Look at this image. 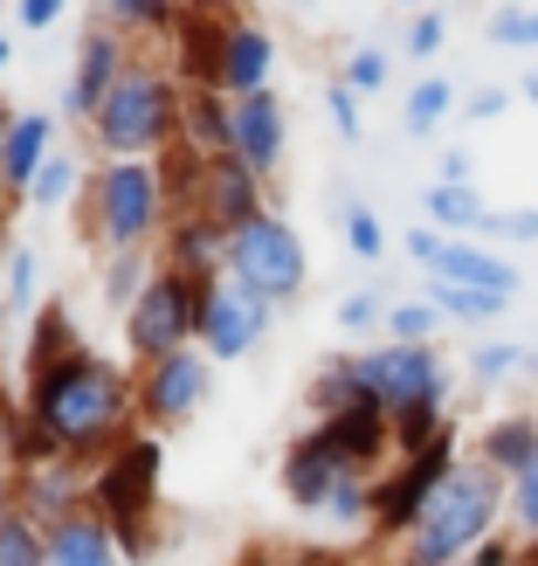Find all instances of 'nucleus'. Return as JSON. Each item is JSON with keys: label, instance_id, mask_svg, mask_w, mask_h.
<instances>
[{"label": "nucleus", "instance_id": "1a4fd4ad", "mask_svg": "<svg viewBox=\"0 0 538 566\" xmlns=\"http://www.w3.org/2000/svg\"><path fill=\"white\" fill-rule=\"evenodd\" d=\"M91 208H97V242L104 249H138L152 235L159 208H166V174L152 159H110L91 187Z\"/></svg>", "mask_w": 538, "mask_h": 566}, {"label": "nucleus", "instance_id": "dca6fc26", "mask_svg": "<svg viewBox=\"0 0 538 566\" xmlns=\"http://www.w3.org/2000/svg\"><path fill=\"white\" fill-rule=\"evenodd\" d=\"M270 70H276L270 28H263V21H229V42H221V63H214V91H221V97L270 91Z\"/></svg>", "mask_w": 538, "mask_h": 566}, {"label": "nucleus", "instance_id": "58836bf2", "mask_svg": "<svg viewBox=\"0 0 538 566\" xmlns=\"http://www.w3.org/2000/svg\"><path fill=\"white\" fill-rule=\"evenodd\" d=\"M8 304L14 311L35 304V249H21V242H14V256H8Z\"/></svg>", "mask_w": 538, "mask_h": 566}, {"label": "nucleus", "instance_id": "a18cd8bd", "mask_svg": "<svg viewBox=\"0 0 538 566\" xmlns=\"http://www.w3.org/2000/svg\"><path fill=\"white\" fill-rule=\"evenodd\" d=\"M283 566H346V553H291Z\"/></svg>", "mask_w": 538, "mask_h": 566}, {"label": "nucleus", "instance_id": "4be33fe9", "mask_svg": "<svg viewBox=\"0 0 538 566\" xmlns=\"http://www.w3.org/2000/svg\"><path fill=\"white\" fill-rule=\"evenodd\" d=\"M49 118H42V111H21V118H14V132H8V146H0V187H8V193H28V187H35V174H42V166H49Z\"/></svg>", "mask_w": 538, "mask_h": 566}, {"label": "nucleus", "instance_id": "7ed1b4c3", "mask_svg": "<svg viewBox=\"0 0 538 566\" xmlns=\"http://www.w3.org/2000/svg\"><path fill=\"white\" fill-rule=\"evenodd\" d=\"M97 146L110 159H152L159 146H173V132L187 125V104L173 91V76L152 63H125V76L110 83V97L97 111Z\"/></svg>", "mask_w": 538, "mask_h": 566}, {"label": "nucleus", "instance_id": "4468645a", "mask_svg": "<svg viewBox=\"0 0 538 566\" xmlns=\"http://www.w3.org/2000/svg\"><path fill=\"white\" fill-rule=\"evenodd\" d=\"M346 470H352V463L338 457V449H331L318 429H310V436H297L291 449H283V497H291L297 512H325Z\"/></svg>", "mask_w": 538, "mask_h": 566}, {"label": "nucleus", "instance_id": "20e7f679", "mask_svg": "<svg viewBox=\"0 0 538 566\" xmlns=\"http://www.w3.org/2000/svg\"><path fill=\"white\" fill-rule=\"evenodd\" d=\"M91 512L125 539L131 559L152 553V518H159V442L152 436H125L91 476Z\"/></svg>", "mask_w": 538, "mask_h": 566}, {"label": "nucleus", "instance_id": "49530a36", "mask_svg": "<svg viewBox=\"0 0 538 566\" xmlns=\"http://www.w3.org/2000/svg\"><path fill=\"white\" fill-rule=\"evenodd\" d=\"M518 97H525V104H531V111H538V70H531V76H525V83H518Z\"/></svg>", "mask_w": 538, "mask_h": 566}, {"label": "nucleus", "instance_id": "f704fd0d", "mask_svg": "<svg viewBox=\"0 0 538 566\" xmlns=\"http://www.w3.org/2000/svg\"><path fill=\"white\" fill-rule=\"evenodd\" d=\"M70 193H76V159H49L35 174V187H28V201H35V208H63Z\"/></svg>", "mask_w": 538, "mask_h": 566}, {"label": "nucleus", "instance_id": "ddd939ff", "mask_svg": "<svg viewBox=\"0 0 538 566\" xmlns=\"http://www.w3.org/2000/svg\"><path fill=\"white\" fill-rule=\"evenodd\" d=\"M318 436H325L352 470H366V476H380V463L393 457V415H387L380 401H352V408L325 415Z\"/></svg>", "mask_w": 538, "mask_h": 566}, {"label": "nucleus", "instance_id": "72a5a7b5", "mask_svg": "<svg viewBox=\"0 0 538 566\" xmlns=\"http://www.w3.org/2000/svg\"><path fill=\"white\" fill-rule=\"evenodd\" d=\"M484 35L497 49H538V8H497Z\"/></svg>", "mask_w": 538, "mask_h": 566}, {"label": "nucleus", "instance_id": "6ab92c4d", "mask_svg": "<svg viewBox=\"0 0 538 566\" xmlns=\"http://www.w3.org/2000/svg\"><path fill=\"white\" fill-rule=\"evenodd\" d=\"M118 76H125V49H118V35H83L76 76H70V97H63V104H70V118H97Z\"/></svg>", "mask_w": 538, "mask_h": 566}, {"label": "nucleus", "instance_id": "423d86ee", "mask_svg": "<svg viewBox=\"0 0 538 566\" xmlns=\"http://www.w3.org/2000/svg\"><path fill=\"white\" fill-rule=\"evenodd\" d=\"M456 463L463 457H456V421H449L429 449H414V457H401L393 470H380L373 476V539L380 546H401L408 532H414V518H421V504L442 491V476L456 470Z\"/></svg>", "mask_w": 538, "mask_h": 566}, {"label": "nucleus", "instance_id": "8fccbe9b", "mask_svg": "<svg viewBox=\"0 0 538 566\" xmlns=\"http://www.w3.org/2000/svg\"><path fill=\"white\" fill-rule=\"evenodd\" d=\"M0 229H8V187H0Z\"/></svg>", "mask_w": 538, "mask_h": 566}, {"label": "nucleus", "instance_id": "b1692460", "mask_svg": "<svg viewBox=\"0 0 538 566\" xmlns=\"http://www.w3.org/2000/svg\"><path fill=\"white\" fill-rule=\"evenodd\" d=\"M429 304L442 311L449 325H490L511 311V297L504 291H470V283H429Z\"/></svg>", "mask_w": 538, "mask_h": 566}, {"label": "nucleus", "instance_id": "412c9836", "mask_svg": "<svg viewBox=\"0 0 538 566\" xmlns=\"http://www.w3.org/2000/svg\"><path fill=\"white\" fill-rule=\"evenodd\" d=\"M49 566H118V532L97 512H70L49 525Z\"/></svg>", "mask_w": 538, "mask_h": 566}, {"label": "nucleus", "instance_id": "f257e3e1", "mask_svg": "<svg viewBox=\"0 0 538 566\" xmlns=\"http://www.w3.org/2000/svg\"><path fill=\"white\" fill-rule=\"evenodd\" d=\"M131 408H138V387L125 380V366H110L83 346L35 366V387H28V415L49 429V442L63 457H110L125 442Z\"/></svg>", "mask_w": 538, "mask_h": 566}, {"label": "nucleus", "instance_id": "a878e982", "mask_svg": "<svg viewBox=\"0 0 538 566\" xmlns=\"http://www.w3.org/2000/svg\"><path fill=\"white\" fill-rule=\"evenodd\" d=\"M0 566H49V532L28 518L21 504L0 512Z\"/></svg>", "mask_w": 538, "mask_h": 566}, {"label": "nucleus", "instance_id": "ea45409f", "mask_svg": "<svg viewBox=\"0 0 538 566\" xmlns=\"http://www.w3.org/2000/svg\"><path fill=\"white\" fill-rule=\"evenodd\" d=\"M338 325H346V332H373V325H387V304L373 291H352L346 304H338Z\"/></svg>", "mask_w": 538, "mask_h": 566}, {"label": "nucleus", "instance_id": "6e6552de", "mask_svg": "<svg viewBox=\"0 0 538 566\" xmlns=\"http://www.w3.org/2000/svg\"><path fill=\"white\" fill-rule=\"evenodd\" d=\"M229 276L249 283L256 297L283 304V297H297L304 291V276H310V256H304V242L297 229L283 214H256V221H242V229L229 235Z\"/></svg>", "mask_w": 538, "mask_h": 566}, {"label": "nucleus", "instance_id": "c85d7f7f", "mask_svg": "<svg viewBox=\"0 0 538 566\" xmlns=\"http://www.w3.org/2000/svg\"><path fill=\"white\" fill-rule=\"evenodd\" d=\"M352 401H366V394H359V374H352V353H346V359H325L318 380H310V408H318V421L338 415V408H352Z\"/></svg>", "mask_w": 538, "mask_h": 566}, {"label": "nucleus", "instance_id": "bb28decb", "mask_svg": "<svg viewBox=\"0 0 538 566\" xmlns=\"http://www.w3.org/2000/svg\"><path fill=\"white\" fill-rule=\"evenodd\" d=\"M531 366V353L518 346V338H484V346L470 353V380L476 387H504V380H518Z\"/></svg>", "mask_w": 538, "mask_h": 566}, {"label": "nucleus", "instance_id": "0eeeda50", "mask_svg": "<svg viewBox=\"0 0 538 566\" xmlns=\"http://www.w3.org/2000/svg\"><path fill=\"white\" fill-rule=\"evenodd\" d=\"M201 297H208V283H193V276H180V270L152 276L146 297L125 311V346L146 359V366L187 353L193 338H201Z\"/></svg>", "mask_w": 538, "mask_h": 566}, {"label": "nucleus", "instance_id": "cd10ccee", "mask_svg": "<svg viewBox=\"0 0 538 566\" xmlns=\"http://www.w3.org/2000/svg\"><path fill=\"white\" fill-rule=\"evenodd\" d=\"M146 249H110V263H104V304H118L131 311L138 297H146Z\"/></svg>", "mask_w": 538, "mask_h": 566}, {"label": "nucleus", "instance_id": "79ce46f5", "mask_svg": "<svg viewBox=\"0 0 538 566\" xmlns=\"http://www.w3.org/2000/svg\"><path fill=\"white\" fill-rule=\"evenodd\" d=\"M504 111H511V91H476V97L463 104V118H470V125H490V118H504Z\"/></svg>", "mask_w": 538, "mask_h": 566}, {"label": "nucleus", "instance_id": "864d4df0", "mask_svg": "<svg viewBox=\"0 0 538 566\" xmlns=\"http://www.w3.org/2000/svg\"><path fill=\"white\" fill-rule=\"evenodd\" d=\"M408 8H429V0H408Z\"/></svg>", "mask_w": 538, "mask_h": 566}, {"label": "nucleus", "instance_id": "603ef678", "mask_svg": "<svg viewBox=\"0 0 538 566\" xmlns=\"http://www.w3.org/2000/svg\"><path fill=\"white\" fill-rule=\"evenodd\" d=\"M511 566H531V559H525V553H518V559H511Z\"/></svg>", "mask_w": 538, "mask_h": 566}, {"label": "nucleus", "instance_id": "393cba45", "mask_svg": "<svg viewBox=\"0 0 538 566\" xmlns=\"http://www.w3.org/2000/svg\"><path fill=\"white\" fill-rule=\"evenodd\" d=\"M456 111V83L449 76H421L414 91H408V104H401V125H408V138H435V125Z\"/></svg>", "mask_w": 538, "mask_h": 566}, {"label": "nucleus", "instance_id": "c756f323", "mask_svg": "<svg viewBox=\"0 0 538 566\" xmlns=\"http://www.w3.org/2000/svg\"><path fill=\"white\" fill-rule=\"evenodd\" d=\"M449 318L429 304V297H408V304H387V338H401V346H435V332Z\"/></svg>", "mask_w": 538, "mask_h": 566}, {"label": "nucleus", "instance_id": "9d476101", "mask_svg": "<svg viewBox=\"0 0 538 566\" xmlns=\"http://www.w3.org/2000/svg\"><path fill=\"white\" fill-rule=\"evenodd\" d=\"M401 249L429 270V283H470V291H504V297H518L525 291V270L504 256V249H484V242H470V235H442V229H408Z\"/></svg>", "mask_w": 538, "mask_h": 566}, {"label": "nucleus", "instance_id": "f03ea898", "mask_svg": "<svg viewBox=\"0 0 538 566\" xmlns=\"http://www.w3.org/2000/svg\"><path fill=\"white\" fill-rule=\"evenodd\" d=\"M504 497L511 476H497L490 463H456L401 539V566H463L490 532H504Z\"/></svg>", "mask_w": 538, "mask_h": 566}, {"label": "nucleus", "instance_id": "09e8293b", "mask_svg": "<svg viewBox=\"0 0 538 566\" xmlns=\"http://www.w3.org/2000/svg\"><path fill=\"white\" fill-rule=\"evenodd\" d=\"M235 566H283V559H270V553H249V559H235Z\"/></svg>", "mask_w": 538, "mask_h": 566}, {"label": "nucleus", "instance_id": "37998d69", "mask_svg": "<svg viewBox=\"0 0 538 566\" xmlns=\"http://www.w3.org/2000/svg\"><path fill=\"white\" fill-rule=\"evenodd\" d=\"M63 8H70V0H14L21 28H55V21H63Z\"/></svg>", "mask_w": 538, "mask_h": 566}, {"label": "nucleus", "instance_id": "de8ad7c7", "mask_svg": "<svg viewBox=\"0 0 538 566\" xmlns=\"http://www.w3.org/2000/svg\"><path fill=\"white\" fill-rule=\"evenodd\" d=\"M8 132H14V118H8V97H0V146H8Z\"/></svg>", "mask_w": 538, "mask_h": 566}, {"label": "nucleus", "instance_id": "c9c22d12", "mask_svg": "<svg viewBox=\"0 0 538 566\" xmlns=\"http://www.w3.org/2000/svg\"><path fill=\"white\" fill-rule=\"evenodd\" d=\"M484 235L490 242H538V208H490Z\"/></svg>", "mask_w": 538, "mask_h": 566}, {"label": "nucleus", "instance_id": "e433bc0d", "mask_svg": "<svg viewBox=\"0 0 538 566\" xmlns=\"http://www.w3.org/2000/svg\"><path fill=\"white\" fill-rule=\"evenodd\" d=\"M325 111H331V125H338V138H366V118H359V91H346V83H325Z\"/></svg>", "mask_w": 538, "mask_h": 566}, {"label": "nucleus", "instance_id": "5701e85b", "mask_svg": "<svg viewBox=\"0 0 538 566\" xmlns=\"http://www.w3.org/2000/svg\"><path fill=\"white\" fill-rule=\"evenodd\" d=\"M421 208H429V229H442V235H484V221H490V201L456 180H435L421 193Z\"/></svg>", "mask_w": 538, "mask_h": 566}, {"label": "nucleus", "instance_id": "3c124183", "mask_svg": "<svg viewBox=\"0 0 538 566\" xmlns=\"http://www.w3.org/2000/svg\"><path fill=\"white\" fill-rule=\"evenodd\" d=\"M0 70H8V35H0Z\"/></svg>", "mask_w": 538, "mask_h": 566}, {"label": "nucleus", "instance_id": "f8f14e48", "mask_svg": "<svg viewBox=\"0 0 538 566\" xmlns=\"http://www.w3.org/2000/svg\"><path fill=\"white\" fill-rule=\"evenodd\" d=\"M208 387H214V366L193 346L173 353V359H152L146 380H138V415H146L152 429H180V421L208 401Z\"/></svg>", "mask_w": 538, "mask_h": 566}, {"label": "nucleus", "instance_id": "a211bd4d", "mask_svg": "<svg viewBox=\"0 0 538 566\" xmlns=\"http://www.w3.org/2000/svg\"><path fill=\"white\" fill-rule=\"evenodd\" d=\"M166 256H173L180 276L214 283V276H229V229H221V221H208V214H173Z\"/></svg>", "mask_w": 538, "mask_h": 566}, {"label": "nucleus", "instance_id": "4c0bfd02", "mask_svg": "<svg viewBox=\"0 0 538 566\" xmlns=\"http://www.w3.org/2000/svg\"><path fill=\"white\" fill-rule=\"evenodd\" d=\"M442 42H449V21L435 8H421L414 28H408V55H414V63H429V55H442Z\"/></svg>", "mask_w": 538, "mask_h": 566}, {"label": "nucleus", "instance_id": "7c9ffc66", "mask_svg": "<svg viewBox=\"0 0 538 566\" xmlns=\"http://www.w3.org/2000/svg\"><path fill=\"white\" fill-rule=\"evenodd\" d=\"M338 221H346V249H352L359 263H380L387 256V221L366 208V201H346V214H338Z\"/></svg>", "mask_w": 538, "mask_h": 566}, {"label": "nucleus", "instance_id": "a19ab883", "mask_svg": "<svg viewBox=\"0 0 538 566\" xmlns=\"http://www.w3.org/2000/svg\"><path fill=\"white\" fill-rule=\"evenodd\" d=\"M110 14L131 21V28H166L173 21V0H110Z\"/></svg>", "mask_w": 538, "mask_h": 566}, {"label": "nucleus", "instance_id": "2f4dec72", "mask_svg": "<svg viewBox=\"0 0 538 566\" xmlns=\"http://www.w3.org/2000/svg\"><path fill=\"white\" fill-rule=\"evenodd\" d=\"M504 518H511V532L531 546L538 539V463L511 476V497H504Z\"/></svg>", "mask_w": 538, "mask_h": 566}, {"label": "nucleus", "instance_id": "c03bdc74", "mask_svg": "<svg viewBox=\"0 0 538 566\" xmlns=\"http://www.w3.org/2000/svg\"><path fill=\"white\" fill-rule=\"evenodd\" d=\"M470 174H476V159L456 146V153H442V180H456V187H470Z\"/></svg>", "mask_w": 538, "mask_h": 566}, {"label": "nucleus", "instance_id": "39448f33", "mask_svg": "<svg viewBox=\"0 0 538 566\" xmlns=\"http://www.w3.org/2000/svg\"><path fill=\"white\" fill-rule=\"evenodd\" d=\"M352 374H359V394L380 401L387 415H401V408H449V366H442L435 346H401V338H387V346L352 353Z\"/></svg>", "mask_w": 538, "mask_h": 566}, {"label": "nucleus", "instance_id": "f3484780", "mask_svg": "<svg viewBox=\"0 0 538 566\" xmlns=\"http://www.w3.org/2000/svg\"><path fill=\"white\" fill-rule=\"evenodd\" d=\"M201 214L221 221V229H242V221L263 214V174H249V166L229 153V159H208V180H201Z\"/></svg>", "mask_w": 538, "mask_h": 566}, {"label": "nucleus", "instance_id": "9b49d317", "mask_svg": "<svg viewBox=\"0 0 538 566\" xmlns=\"http://www.w3.org/2000/svg\"><path fill=\"white\" fill-rule=\"evenodd\" d=\"M270 311H276V304L256 297L249 283L214 276L208 297H201V346H208V359H242V353H256L263 332H270Z\"/></svg>", "mask_w": 538, "mask_h": 566}, {"label": "nucleus", "instance_id": "2eb2a0df", "mask_svg": "<svg viewBox=\"0 0 538 566\" xmlns=\"http://www.w3.org/2000/svg\"><path fill=\"white\" fill-rule=\"evenodd\" d=\"M229 104H235V159L249 174H276L283 138H291V118H283L276 91H249V97H229Z\"/></svg>", "mask_w": 538, "mask_h": 566}, {"label": "nucleus", "instance_id": "473e14b6", "mask_svg": "<svg viewBox=\"0 0 538 566\" xmlns=\"http://www.w3.org/2000/svg\"><path fill=\"white\" fill-rule=\"evenodd\" d=\"M387 49H352L346 55V76H338V83H346V91H359V97H380L387 91Z\"/></svg>", "mask_w": 538, "mask_h": 566}, {"label": "nucleus", "instance_id": "aec40b11", "mask_svg": "<svg viewBox=\"0 0 538 566\" xmlns=\"http://www.w3.org/2000/svg\"><path fill=\"white\" fill-rule=\"evenodd\" d=\"M476 463H490L497 476L531 470L538 463V408H518V415L484 421V436H476Z\"/></svg>", "mask_w": 538, "mask_h": 566}]
</instances>
